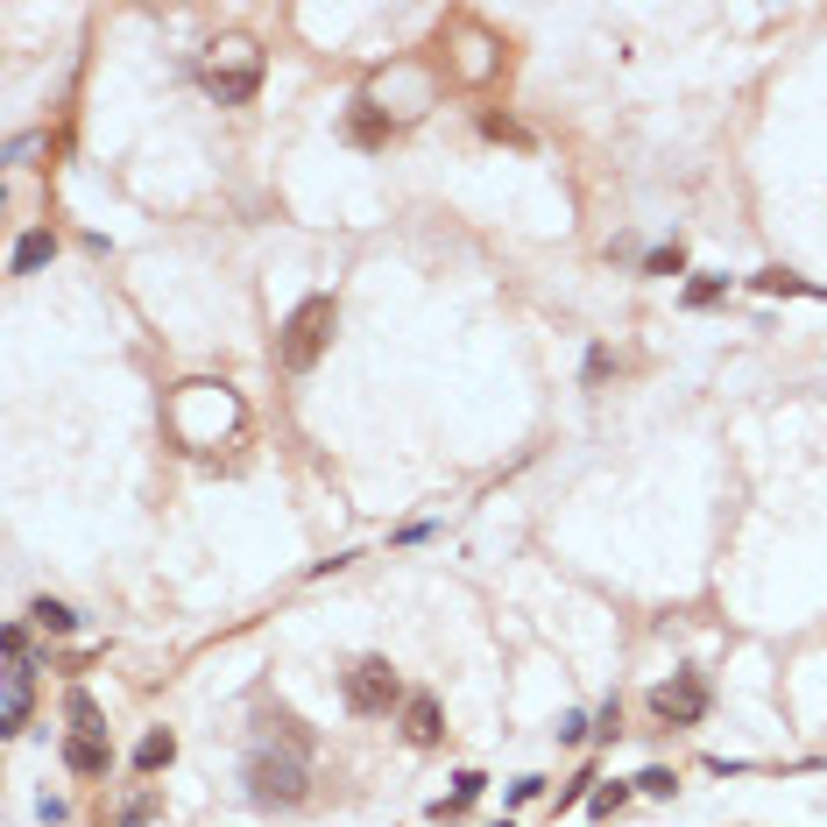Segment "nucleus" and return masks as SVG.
<instances>
[{
  "label": "nucleus",
  "instance_id": "1",
  "mask_svg": "<svg viewBox=\"0 0 827 827\" xmlns=\"http://www.w3.org/2000/svg\"><path fill=\"white\" fill-rule=\"evenodd\" d=\"M311 735L297 729L291 743H255L248 749V800L255 806H305V792H311Z\"/></svg>",
  "mask_w": 827,
  "mask_h": 827
},
{
  "label": "nucleus",
  "instance_id": "2",
  "mask_svg": "<svg viewBox=\"0 0 827 827\" xmlns=\"http://www.w3.org/2000/svg\"><path fill=\"white\" fill-rule=\"evenodd\" d=\"M262 71H269V57H262L255 36H213L205 57H199V85H205V99H220V107H248V99L262 93Z\"/></svg>",
  "mask_w": 827,
  "mask_h": 827
},
{
  "label": "nucleus",
  "instance_id": "3",
  "mask_svg": "<svg viewBox=\"0 0 827 827\" xmlns=\"http://www.w3.org/2000/svg\"><path fill=\"white\" fill-rule=\"evenodd\" d=\"M333 333H340V305L333 297H305V305L283 319V333H276V361L291 375H311L326 361V347H333Z\"/></svg>",
  "mask_w": 827,
  "mask_h": 827
},
{
  "label": "nucleus",
  "instance_id": "4",
  "mask_svg": "<svg viewBox=\"0 0 827 827\" xmlns=\"http://www.w3.org/2000/svg\"><path fill=\"white\" fill-rule=\"evenodd\" d=\"M340 694H347L354 714H389L403 700V680L389 672V658H354L347 680H340Z\"/></svg>",
  "mask_w": 827,
  "mask_h": 827
},
{
  "label": "nucleus",
  "instance_id": "5",
  "mask_svg": "<svg viewBox=\"0 0 827 827\" xmlns=\"http://www.w3.org/2000/svg\"><path fill=\"white\" fill-rule=\"evenodd\" d=\"M658 721H672V729H694L700 714H708V686H700V672H672L665 686L651 694Z\"/></svg>",
  "mask_w": 827,
  "mask_h": 827
},
{
  "label": "nucleus",
  "instance_id": "6",
  "mask_svg": "<svg viewBox=\"0 0 827 827\" xmlns=\"http://www.w3.org/2000/svg\"><path fill=\"white\" fill-rule=\"evenodd\" d=\"M28 658H8V672H0V735H22L28 729V708H36V680H28Z\"/></svg>",
  "mask_w": 827,
  "mask_h": 827
},
{
  "label": "nucleus",
  "instance_id": "7",
  "mask_svg": "<svg viewBox=\"0 0 827 827\" xmlns=\"http://www.w3.org/2000/svg\"><path fill=\"white\" fill-rule=\"evenodd\" d=\"M107 764H114L107 735H71V743H64V771L71 778H107Z\"/></svg>",
  "mask_w": 827,
  "mask_h": 827
},
{
  "label": "nucleus",
  "instance_id": "8",
  "mask_svg": "<svg viewBox=\"0 0 827 827\" xmlns=\"http://www.w3.org/2000/svg\"><path fill=\"white\" fill-rule=\"evenodd\" d=\"M403 735H411V743L417 749H432V743H439V700H432V694H411V700H403Z\"/></svg>",
  "mask_w": 827,
  "mask_h": 827
},
{
  "label": "nucleus",
  "instance_id": "9",
  "mask_svg": "<svg viewBox=\"0 0 827 827\" xmlns=\"http://www.w3.org/2000/svg\"><path fill=\"white\" fill-rule=\"evenodd\" d=\"M50 255H57V234H50V227H28L22 240H14V255H8V269H14V276H36V269H43V262H50Z\"/></svg>",
  "mask_w": 827,
  "mask_h": 827
},
{
  "label": "nucleus",
  "instance_id": "10",
  "mask_svg": "<svg viewBox=\"0 0 827 827\" xmlns=\"http://www.w3.org/2000/svg\"><path fill=\"white\" fill-rule=\"evenodd\" d=\"M170 757H177V735L170 729H149L142 743H134V771H170Z\"/></svg>",
  "mask_w": 827,
  "mask_h": 827
},
{
  "label": "nucleus",
  "instance_id": "11",
  "mask_svg": "<svg viewBox=\"0 0 827 827\" xmlns=\"http://www.w3.org/2000/svg\"><path fill=\"white\" fill-rule=\"evenodd\" d=\"M757 291H771V297H827V291H814V283H800L792 269H764V276H749Z\"/></svg>",
  "mask_w": 827,
  "mask_h": 827
},
{
  "label": "nucleus",
  "instance_id": "12",
  "mask_svg": "<svg viewBox=\"0 0 827 827\" xmlns=\"http://www.w3.org/2000/svg\"><path fill=\"white\" fill-rule=\"evenodd\" d=\"M28 615H36V629H50V637H71V629H79V615H71L64 601H50V594H43Z\"/></svg>",
  "mask_w": 827,
  "mask_h": 827
},
{
  "label": "nucleus",
  "instance_id": "13",
  "mask_svg": "<svg viewBox=\"0 0 827 827\" xmlns=\"http://www.w3.org/2000/svg\"><path fill=\"white\" fill-rule=\"evenodd\" d=\"M64 714H71V735H107V729H99L93 694H71V700H64Z\"/></svg>",
  "mask_w": 827,
  "mask_h": 827
},
{
  "label": "nucleus",
  "instance_id": "14",
  "mask_svg": "<svg viewBox=\"0 0 827 827\" xmlns=\"http://www.w3.org/2000/svg\"><path fill=\"white\" fill-rule=\"evenodd\" d=\"M623 800H629V785H601V792H588V814H594V820H609Z\"/></svg>",
  "mask_w": 827,
  "mask_h": 827
},
{
  "label": "nucleus",
  "instance_id": "15",
  "mask_svg": "<svg viewBox=\"0 0 827 827\" xmlns=\"http://www.w3.org/2000/svg\"><path fill=\"white\" fill-rule=\"evenodd\" d=\"M643 269H651V276H680L686 255H680V248H651V255H643Z\"/></svg>",
  "mask_w": 827,
  "mask_h": 827
},
{
  "label": "nucleus",
  "instance_id": "16",
  "mask_svg": "<svg viewBox=\"0 0 827 827\" xmlns=\"http://www.w3.org/2000/svg\"><path fill=\"white\" fill-rule=\"evenodd\" d=\"M637 792H651V800H672V792H680V778H672V771H643V778H637Z\"/></svg>",
  "mask_w": 827,
  "mask_h": 827
},
{
  "label": "nucleus",
  "instance_id": "17",
  "mask_svg": "<svg viewBox=\"0 0 827 827\" xmlns=\"http://www.w3.org/2000/svg\"><path fill=\"white\" fill-rule=\"evenodd\" d=\"M481 785H488L481 771H460V778H453V806H474V800H481Z\"/></svg>",
  "mask_w": 827,
  "mask_h": 827
},
{
  "label": "nucleus",
  "instance_id": "18",
  "mask_svg": "<svg viewBox=\"0 0 827 827\" xmlns=\"http://www.w3.org/2000/svg\"><path fill=\"white\" fill-rule=\"evenodd\" d=\"M0 651H8V658H28V629L8 623V629H0Z\"/></svg>",
  "mask_w": 827,
  "mask_h": 827
},
{
  "label": "nucleus",
  "instance_id": "19",
  "mask_svg": "<svg viewBox=\"0 0 827 827\" xmlns=\"http://www.w3.org/2000/svg\"><path fill=\"white\" fill-rule=\"evenodd\" d=\"M36 149H43V134H14V142H8V163H28Z\"/></svg>",
  "mask_w": 827,
  "mask_h": 827
},
{
  "label": "nucleus",
  "instance_id": "20",
  "mask_svg": "<svg viewBox=\"0 0 827 827\" xmlns=\"http://www.w3.org/2000/svg\"><path fill=\"white\" fill-rule=\"evenodd\" d=\"M721 291H729V283H721V276H708V283H694V291H686V305H714Z\"/></svg>",
  "mask_w": 827,
  "mask_h": 827
},
{
  "label": "nucleus",
  "instance_id": "21",
  "mask_svg": "<svg viewBox=\"0 0 827 827\" xmlns=\"http://www.w3.org/2000/svg\"><path fill=\"white\" fill-rule=\"evenodd\" d=\"M149 814H156V792H142V800H134V806H128V814H120V827H142Z\"/></svg>",
  "mask_w": 827,
  "mask_h": 827
}]
</instances>
